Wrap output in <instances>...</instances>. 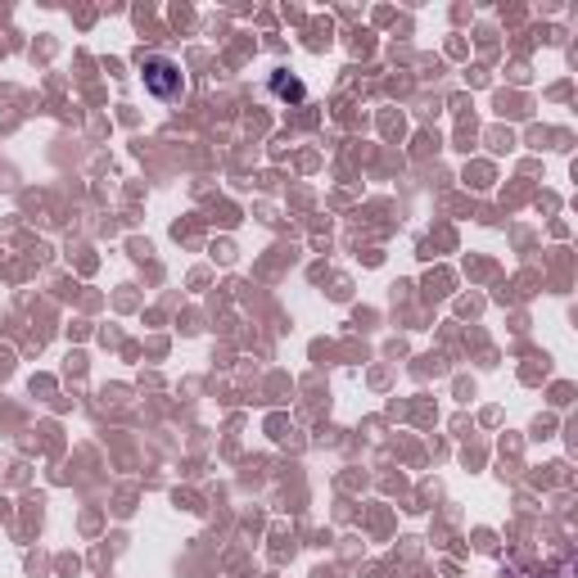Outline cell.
I'll return each instance as SVG.
<instances>
[{"label": "cell", "mask_w": 578, "mask_h": 578, "mask_svg": "<svg viewBox=\"0 0 578 578\" xmlns=\"http://www.w3.org/2000/svg\"><path fill=\"white\" fill-rule=\"evenodd\" d=\"M272 91H276V95H285V99H303V95H307V86H303V82H294V77H285V73H276V77H272Z\"/></svg>", "instance_id": "obj_2"}, {"label": "cell", "mask_w": 578, "mask_h": 578, "mask_svg": "<svg viewBox=\"0 0 578 578\" xmlns=\"http://www.w3.org/2000/svg\"><path fill=\"white\" fill-rule=\"evenodd\" d=\"M141 73H145V91H150L154 99H181V95H185V77H181V68H177L172 59L150 55Z\"/></svg>", "instance_id": "obj_1"}]
</instances>
